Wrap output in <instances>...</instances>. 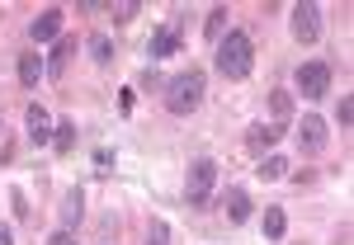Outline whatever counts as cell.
I'll return each mask as SVG.
<instances>
[{"mask_svg":"<svg viewBox=\"0 0 354 245\" xmlns=\"http://www.w3.org/2000/svg\"><path fill=\"white\" fill-rule=\"evenodd\" d=\"M255 66V43L245 28H227V38H218V76L222 81H245Z\"/></svg>","mask_w":354,"mask_h":245,"instance_id":"6da1fadb","label":"cell"},{"mask_svg":"<svg viewBox=\"0 0 354 245\" xmlns=\"http://www.w3.org/2000/svg\"><path fill=\"white\" fill-rule=\"evenodd\" d=\"M165 109L175 113V118H185V113H194L198 104H203V95H208V76L198 71V66H189V71H175L170 81H165Z\"/></svg>","mask_w":354,"mask_h":245,"instance_id":"7a4b0ae2","label":"cell"},{"mask_svg":"<svg viewBox=\"0 0 354 245\" xmlns=\"http://www.w3.org/2000/svg\"><path fill=\"white\" fill-rule=\"evenodd\" d=\"M213 189H218V161L198 156L189 165V175H185V203L189 208H208L213 203Z\"/></svg>","mask_w":354,"mask_h":245,"instance_id":"3957f363","label":"cell"},{"mask_svg":"<svg viewBox=\"0 0 354 245\" xmlns=\"http://www.w3.org/2000/svg\"><path fill=\"white\" fill-rule=\"evenodd\" d=\"M293 85H298L302 99H326L330 95V66L326 61H302L298 76H293Z\"/></svg>","mask_w":354,"mask_h":245,"instance_id":"277c9868","label":"cell"},{"mask_svg":"<svg viewBox=\"0 0 354 245\" xmlns=\"http://www.w3.org/2000/svg\"><path fill=\"white\" fill-rule=\"evenodd\" d=\"M293 38H298V43H317V38H322V5H317V0L293 5Z\"/></svg>","mask_w":354,"mask_h":245,"instance_id":"5b68a950","label":"cell"},{"mask_svg":"<svg viewBox=\"0 0 354 245\" xmlns=\"http://www.w3.org/2000/svg\"><path fill=\"white\" fill-rule=\"evenodd\" d=\"M180 38H185V33H180V19H165V24L151 33V43H147V57H151V61H161V57H175V52H180Z\"/></svg>","mask_w":354,"mask_h":245,"instance_id":"8992f818","label":"cell"},{"mask_svg":"<svg viewBox=\"0 0 354 245\" xmlns=\"http://www.w3.org/2000/svg\"><path fill=\"white\" fill-rule=\"evenodd\" d=\"M326 141H330L326 123H322L317 113H307V118H302V128H298V146H302V156H322V151H326Z\"/></svg>","mask_w":354,"mask_h":245,"instance_id":"52a82bcc","label":"cell"},{"mask_svg":"<svg viewBox=\"0 0 354 245\" xmlns=\"http://www.w3.org/2000/svg\"><path fill=\"white\" fill-rule=\"evenodd\" d=\"M62 19H66V14H62L57 5H48V10L28 24V38H33V43H57V38H62Z\"/></svg>","mask_w":354,"mask_h":245,"instance_id":"ba28073f","label":"cell"},{"mask_svg":"<svg viewBox=\"0 0 354 245\" xmlns=\"http://www.w3.org/2000/svg\"><path fill=\"white\" fill-rule=\"evenodd\" d=\"M218 203H222V213H227V222H232V226H241V222L250 217V193H245L241 184H227Z\"/></svg>","mask_w":354,"mask_h":245,"instance_id":"9c48e42d","label":"cell"},{"mask_svg":"<svg viewBox=\"0 0 354 245\" xmlns=\"http://www.w3.org/2000/svg\"><path fill=\"white\" fill-rule=\"evenodd\" d=\"M28 141H33V146H48V141H53V118H48V109H43V104H28Z\"/></svg>","mask_w":354,"mask_h":245,"instance_id":"30bf717a","label":"cell"},{"mask_svg":"<svg viewBox=\"0 0 354 245\" xmlns=\"http://www.w3.org/2000/svg\"><path fill=\"white\" fill-rule=\"evenodd\" d=\"M71 52H76V38H71V33H62V38L53 43V57H43V66H48V76H53V81L62 76V71H66Z\"/></svg>","mask_w":354,"mask_h":245,"instance_id":"8fae6325","label":"cell"},{"mask_svg":"<svg viewBox=\"0 0 354 245\" xmlns=\"http://www.w3.org/2000/svg\"><path fill=\"white\" fill-rule=\"evenodd\" d=\"M283 133H288V123H260V128H250L245 146H250V151H270V146H274Z\"/></svg>","mask_w":354,"mask_h":245,"instance_id":"7c38bea8","label":"cell"},{"mask_svg":"<svg viewBox=\"0 0 354 245\" xmlns=\"http://www.w3.org/2000/svg\"><path fill=\"white\" fill-rule=\"evenodd\" d=\"M81 217H85V193L81 189H66V193H62V231H71Z\"/></svg>","mask_w":354,"mask_h":245,"instance_id":"4fadbf2b","label":"cell"},{"mask_svg":"<svg viewBox=\"0 0 354 245\" xmlns=\"http://www.w3.org/2000/svg\"><path fill=\"white\" fill-rule=\"evenodd\" d=\"M43 76H48V66H43V57H38V52H24V57H19V85H24V90H33Z\"/></svg>","mask_w":354,"mask_h":245,"instance_id":"5bb4252c","label":"cell"},{"mask_svg":"<svg viewBox=\"0 0 354 245\" xmlns=\"http://www.w3.org/2000/svg\"><path fill=\"white\" fill-rule=\"evenodd\" d=\"M71 146H76V123H71V118L53 123V151H57V156H66Z\"/></svg>","mask_w":354,"mask_h":245,"instance_id":"9a60e30c","label":"cell"},{"mask_svg":"<svg viewBox=\"0 0 354 245\" xmlns=\"http://www.w3.org/2000/svg\"><path fill=\"white\" fill-rule=\"evenodd\" d=\"M227 19H232V10H227V5H213V10H208V24H203V33L218 43L222 33H227Z\"/></svg>","mask_w":354,"mask_h":245,"instance_id":"2e32d148","label":"cell"},{"mask_svg":"<svg viewBox=\"0 0 354 245\" xmlns=\"http://www.w3.org/2000/svg\"><path fill=\"white\" fill-rule=\"evenodd\" d=\"M283 231H288L283 208H265V241H283Z\"/></svg>","mask_w":354,"mask_h":245,"instance_id":"e0dca14e","label":"cell"},{"mask_svg":"<svg viewBox=\"0 0 354 245\" xmlns=\"http://www.w3.org/2000/svg\"><path fill=\"white\" fill-rule=\"evenodd\" d=\"M270 109H274V123H288V113H293V95H288V90H274Z\"/></svg>","mask_w":354,"mask_h":245,"instance_id":"ac0fdd59","label":"cell"},{"mask_svg":"<svg viewBox=\"0 0 354 245\" xmlns=\"http://www.w3.org/2000/svg\"><path fill=\"white\" fill-rule=\"evenodd\" d=\"M90 57H95L100 66H109V61H113V43H109V33H95V38H90Z\"/></svg>","mask_w":354,"mask_h":245,"instance_id":"d6986e66","label":"cell"},{"mask_svg":"<svg viewBox=\"0 0 354 245\" xmlns=\"http://www.w3.org/2000/svg\"><path fill=\"white\" fill-rule=\"evenodd\" d=\"M255 175H260V179H283V175H288V161H283V156H265Z\"/></svg>","mask_w":354,"mask_h":245,"instance_id":"ffe728a7","label":"cell"},{"mask_svg":"<svg viewBox=\"0 0 354 245\" xmlns=\"http://www.w3.org/2000/svg\"><path fill=\"white\" fill-rule=\"evenodd\" d=\"M104 10L113 14V24H128V19H137L142 5H137V0H118V5H104Z\"/></svg>","mask_w":354,"mask_h":245,"instance_id":"44dd1931","label":"cell"},{"mask_svg":"<svg viewBox=\"0 0 354 245\" xmlns=\"http://www.w3.org/2000/svg\"><path fill=\"white\" fill-rule=\"evenodd\" d=\"M335 123H340V133L354 123V109H350V95H340V109H335Z\"/></svg>","mask_w":354,"mask_h":245,"instance_id":"7402d4cb","label":"cell"},{"mask_svg":"<svg viewBox=\"0 0 354 245\" xmlns=\"http://www.w3.org/2000/svg\"><path fill=\"white\" fill-rule=\"evenodd\" d=\"M95 165H100V175H113V151H109V146L95 151Z\"/></svg>","mask_w":354,"mask_h":245,"instance_id":"603a6c76","label":"cell"},{"mask_svg":"<svg viewBox=\"0 0 354 245\" xmlns=\"http://www.w3.org/2000/svg\"><path fill=\"white\" fill-rule=\"evenodd\" d=\"M142 90H165V81H161V76H156V71H151V66L142 71Z\"/></svg>","mask_w":354,"mask_h":245,"instance_id":"cb8c5ba5","label":"cell"},{"mask_svg":"<svg viewBox=\"0 0 354 245\" xmlns=\"http://www.w3.org/2000/svg\"><path fill=\"white\" fill-rule=\"evenodd\" d=\"M48 245H76V236H71V231H62V226H57L53 236H48Z\"/></svg>","mask_w":354,"mask_h":245,"instance_id":"d4e9b609","label":"cell"},{"mask_svg":"<svg viewBox=\"0 0 354 245\" xmlns=\"http://www.w3.org/2000/svg\"><path fill=\"white\" fill-rule=\"evenodd\" d=\"M0 245H15V231H10L5 222H0Z\"/></svg>","mask_w":354,"mask_h":245,"instance_id":"484cf974","label":"cell"},{"mask_svg":"<svg viewBox=\"0 0 354 245\" xmlns=\"http://www.w3.org/2000/svg\"><path fill=\"white\" fill-rule=\"evenodd\" d=\"M147 245H165V241H151V236H147Z\"/></svg>","mask_w":354,"mask_h":245,"instance_id":"4316f807","label":"cell"},{"mask_svg":"<svg viewBox=\"0 0 354 245\" xmlns=\"http://www.w3.org/2000/svg\"><path fill=\"white\" fill-rule=\"evenodd\" d=\"M0 133H5V123H0Z\"/></svg>","mask_w":354,"mask_h":245,"instance_id":"83f0119b","label":"cell"}]
</instances>
